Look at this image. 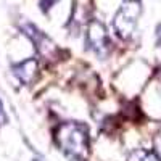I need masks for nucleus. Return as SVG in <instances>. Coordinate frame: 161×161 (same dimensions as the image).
<instances>
[{
    "label": "nucleus",
    "instance_id": "nucleus-4",
    "mask_svg": "<svg viewBox=\"0 0 161 161\" xmlns=\"http://www.w3.org/2000/svg\"><path fill=\"white\" fill-rule=\"evenodd\" d=\"M24 34L34 42L36 52L39 53L40 57H44V58H53V57H57L58 47L52 42L50 37H47L42 31H39L34 24H26L24 26Z\"/></svg>",
    "mask_w": 161,
    "mask_h": 161
},
{
    "label": "nucleus",
    "instance_id": "nucleus-8",
    "mask_svg": "<svg viewBox=\"0 0 161 161\" xmlns=\"http://www.w3.org/2000/svg\"><path fill=\"white\" fill-rule=\"evenodd\" d=\"M36 161H37V159H36Z\"/></svg>",
    "mask_w": 161,
    "mask_h": 161
},
{
    "label": "nucleus",
    "instance_id": "nucleus-6",
    "mask_svg": "<svg viewBox=\"0 0 161 161\" xmlns=\"http://www.w3.org/2000/svg\"><path fill=\"white\" fill-rule=\"evenodd\" d=\"M129 161H158L152 153L145 152V150H137L134 152L130 156H129Z\"/></svg>",
    "mask_w": 161,
    "mask_h": 161
},
{
    "label": "nucleus",
    "instance_id": "nucleus-3",
    "mask_svg": "<svg viewBox=\"0 0 161 161\" xmlns=\"http://www.w3.org/2000/svg\"><path fill=\"white\" fill-rule=\"evenodd\" d=\"M86 45L89 50H92L95 55L105 57L110 47V39L106 34V28L102 21L92 19L86 29Z\"/></svg>",
    "mask_w": 161,
    "mask_h": 161
},
{
    "label": "nucleus",
    "instance_id": "nucleus-7",
    "mask_svg": "<svg viewBox=\"0 0 161 161\" xmlns=\"http://www.w3.org/2000/svg\"><path fill=\"white\" fill-rule=\"evenodd\" d=\"M7 121H8V116H7V111H5V108H3L2 100H0V127L5 126V124H7Z\"/></svg>",
    "mask_w": 161,
    "mask_h": 161
},
{
    "label": "nucleus",
    "instance_id": "nucleus-1",
    "mask_svg": "<svg viewBox=\"0 0 161 161\" xmlns=\"http://www.w3.org/2000/svg\"><path fill=\"white\" fill-rule=\"evenodd\" d=\"M57 143L60 150L73 161H87L90 153V139L87 126L80 123H63L57 129Z\"/></svg>",
    "mask_w": 161,
    "mask_h": 161
},
{
    "label": "nucleus",
    "instance_id": "nucleus-2",
    "mask_svg": "<svg viewBox=\"0 0 161 161\" xmlns=\"http://www.w3.org/2000/svg\"><path fill=\"white\" fill-rule=\"evenodd\" d=\"M142 13L140 0H124L113 19V28L119 39H129L137 28Z\"/></svg>",
    "mask_w": 161,
    "mask_h": 161
},
{
    "label": "nucleus",
    "instance_id": "nucleus-5",
    "mask_svg": "<svg viewBox=\"0 0 161 161\" xmlns=\"http://www.w3.org/2000/svg\"><path fill=\"white\" fill-rule=\"evenodd\" d=\"M13 76H15L21 84L28 86L31 82H34L36 77H37V73H39V64H37V60L36 58H28L21 63H16L13 64Z\"/></svg>",
    "mask_w": 161,
    "mask_h": 161
}]
</instances>
